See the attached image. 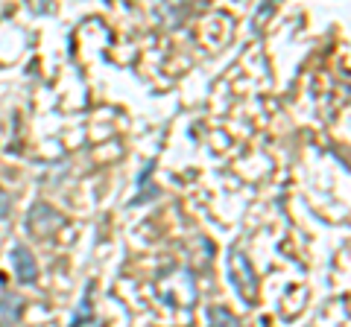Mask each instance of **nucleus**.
<instances>
[{
	"label": "nucleus",
	"instance_id": "0eeeda50",
	"mask_svg": "<svg viewBox=\"0 0 351 327\" xmlns=\"http://www.w3.org/2000/svg\"><path fill=\"white\" fill-rule=\"evenodd\" d=\"M9 211H12V199H9L6 190H0V220H6Z\"/></svg>",
	"mask_w": 351,
	"mask_h": 327
},
{
	"label": "nucleus",
	"instance_id": "f03ea898",
	"mask_svg": "<svg viewBox=\"0 0 351 327\" xmlns=\"http://www.w3.org/2000/svg\"><path fill=\"white\" fill-rule=\"evenodd\" d=\"M62 225V216L50 208L47 202H36L29 208V231L36 234H53V228Z\"/></svg>",
	"mask_w": 351,
	"mask_h": 327
},
{
	"label": "nucleus",
	"instance_id": "f257e3e1",
	"mask_svg": "<svg viewBox=\"0 0 351 327\" xmlns=\"http://www.w3.org/2000/svg\"><path fill=\"white\" fill-rule=\"evenodd\" d=\"M226 272H228V283L234 287V292L243 301H252L255 298V292H258V278H255V272H252V263L240 254V248L232 246L228 248V263H226Z\"/></svg>",
	"mask_w": 351,
	"mask_h": 327
},
{
	"label": "nucleus",
	"instance_id": "423d86ee",
	"mask_svg": "<svg viewBox=\"0 0 351 327\" xmlns=\"http://www.w3.org/2000/svg\"><path fill=\"white\" fill-rule=\"evenodd\" d=\"M91 292H94V287H91V283H88V289H85V298L80 301V313L73 315L71 327H80V322H91Z\"/></svg>",
	"mask_w": 351,
	"mask_h": 327
},
{
	"label": "nucleus",
	"instance_id": "7ed1b4c3",
	"mask_svg": "<svg viewBox=\"0 0 351 327\" xmlns=\"http://www.w3.org/2000/svg\"><path fill=\"white\" fill-rule=\"evenodd\" d=\"M12 269H15V275H18L21 283H36V278H38L36 257H32V252L24 243H18L12 248Z\"/></svg>",
	"mask_w": 351,
	"mask_h": 327
},
{
	"label": "nucleus",
	"instance_id": "20e7f679",
	"mask_svg": "<svg viewBox=\"0 0 351 327\" xmlns=\"http://www.w3.org/2000/svg\"><path fill=\"white\" fill-rule=\"evenodd\" d=\"M21 310H24V301L12 296V292H6V296L0 298V327H12L21 319Z\"/></svg>",
	"mask_w": 351,
	"mask_h": 327
},
{
	"label": "nucleus",
	"instance_id": "39448f33",
	"mask_svg": "<svg viewBox=\"0 0 351 327\" xmlns=\"http://www.w3.org/2000/svg\"><path fill=\"white\" fill-rule=\"evenodd\" d=\"M208 327H240V322L226 307H208Z\"/></svg>",
	"mask_w": 351,
	"mask_h": 327
}]
</instances>
